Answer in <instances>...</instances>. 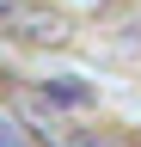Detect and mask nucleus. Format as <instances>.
<instances>
[{"instance_id": "nucleus-2", "label": "nucleus", "mask_w": 141, "mask_h": 147, "mask_svg": "<svg viewBox=\"0 0 141 147\" xmlns=\"http://www.w3.org/2000/svg\"><path fill=\"white\" fill-rule=\"evenodd\" d=\"M25 123H31V129H37V135H43L49 147H104L98 135H80V129H67V123H55V117H43V110H37V104H31V110H25Z\"/></svg>"}, {"instance_id": "nucleus-3", "label": "nucleus", "mask_w": 141, "mask_h": 147, "mask_svg": "<svg viewBox=\"0 0 141 147\" xmlns=\"http://www.w3.org/2000/svg\"><path fill=\"white\" fill-rule=\"evenodd\" d=\"M37 98L61 104V110H86V104H92V86L74 80V74H55V80H43V86H37Z\"/></svg>"}, {"instance_id": "nucleus-4", "label": "nucleus", "mask_w": 141, "mask_h": 147, "mask_svg": "<svg viewBox=\"0 0 141 147\" xmlns=\"http://www.w3.org/2000/svg\"><path fill=\"white\" fill-rule=\"evenodd\" d=\"M0 141H6V147H25V141H19V123H6V129H0Z\"/></svg>"}, {"instance_id": "nucleus-1", "label": "nucleus", "mask_w": 141, "mask_h": 147, "mask_svg": "<svg viewBox=\"0 0 141 147\" xmlns=\"http://www.w3.org/2000/svg\"><path fill=\"white\" fill-rule=\"evenodd\" d=\"M6 31H12V37H31V43H61V37H67L61 18H49V12H19V6L6 12Z\"/></svg>"}]
</instances>
